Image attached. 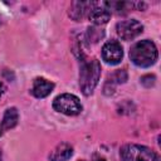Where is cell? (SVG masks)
I'll use <instances>...</instances> for the list:
<instances>
[{"label": "cell", "instance_id": "6da1fadb", "mask_svg": "<svg viewBox=\"0 0 161 161\" xmlns=\"http://www.w3.org/2000/svg\"><path fill=\"white\" fill-rule=\"evenodd\" d=\"M101 78V64L96 58L88 59L82 55L79 70V87L84 96L93 93Z\"/></svg>", "mask_w": 161, "mask_h": 161}, {"label": "cell", "instance_id": "7a4b0ae2", "mask_svg": "<svg viewBox=\"0 0 161 161\" xmlns=\"http://www.w3.org/2000/svg\"><path fill=\"white\" fill-rule=\"evenodd\" d=\"M157 48L153 42L145 39L135 43L130 50V58L137 67L147 68L156 63L157 60Z\"/></svg>", "mask_w": 161, "mask_h": 161}, {"label": "cell", "instance_id": "3957f363", "mask_svg": "<svg viewBox=\"0 0 161 161\" xmlns=\"http://www.w3.org/2000/svg\"><path fill=\"white\" fill-rule=\"evenodd\" d=\"M121 157L122 161H160L153 150L137 143L125 145L121 148Z\"/></svg>", "mask_w": 161, "mask_h": 161}, {"label": "cell", "instance_id": "277c9868", "mask_svg": "<svg viewBox=\"0 0 161 161\" xmlns=\"http://www.w3.org/2000/svg\"><path fill=\"white\" fill-rule=\"evenodd\" d=\"M53 108L67 116H77L82 112V104L77 96L70 93H63L54 98Z\"/></svg>", "mask_w": 161, "mask_h": 161}, {"label": "cell", "instance_id": "5b68a950", "mask_svg": "<svg viewBox=\"0 0 161 161\" xmlns=\"http://www.w3.org/2000/svg\"><path fill=\"white\" fill-rule=\"evenodd\" d=\"M116 30L121 39L132 40L142 33L143 25L136 19H128V20H122V21L117 23Z\"/></svg>", "mask_w": 161, "mask_h": 161}, {"label": "cell", "instance_id": "8992f818", "mask_svg": "<svg viewBox=\"0 0 161 161\" xmlns=\"http://www.w3.org/2000/svg\"><path fill=\"white\" fill-rule=\"evenodd\" d=\"M123 49L117 40H109L102 47V59L111 65L118 64L122 60Z\"/></svg>", "mask_w": 161, "mask_h": 161}, {"label": "cell", "instance_id": "52a82bcc", "mask_svg": "<svg viewBox=\"0 0 161 161\" xmlns=\"http://www.w3.org/2000/svg\"><path fill=\"white\" fill-rule=\"evenodd\" d=\"M96 4L93 1H74L69 8V16L75 21H80L84 16H88Z\"/></svg>", "mask_w": 161, "mask_h": 161}, {"label": "cell", "instance_id": "ba28073f", "mask_svg": "<svg viewBox=\"0 0 161 161\" xmlns=\"http://www.w3.org/2000/svg\"><path fill=\"white\" fill-rule=\"evenodd\" d=\"M53 89H54V83L53 82H50V80H48L43 77H38L33 80L30 93L36 98H44V97L49 96Z\"/></svg>", "mask_w": 161, "mask_h": 161}, {"label": "cell", "instance_id": "9c48e42d", "mask_svg": "<svg viewBox=\"0 0 161 161\" xmlns=\"http://www.w3.org/2000/svg\"><path fill=\"white\" fill-rule=\"evenodd\" d=\"M127 80V72L125 69H117L116 72H113L112 74L108 75L107 78V82L104 84V94L109 96V94H113L114 92V87L117 84H121V83H125Z\"/></svg>", "mask_w": 161, "mask_h": 161}, {"label": "cell", "instance_id": "30bf717a", "mask_svg": "<svg viewBox=\"0 0 161 161\" xmlns=\"http://www.w3.org/2000/svg\"><path fill=\"white\" fill-rule=\"evenodd\" d=\"M88 19L94 25H103V24L108 23V20L111 19V13H109V10H107L103 6V4H101V5L96 4L93 6V9L89 11Z\"/></svg>", "mask_w": 161, "mask_h": 161}, {"label": "cell", "instance_id": "8fae6325", "mask_svg": "<svg viewBox=\"0 0 161 161\" xmlns=\"http://www.w3.org/2000/svg\"><path fill=\"white\" fill-rule=\"evenodd\" d=\"M73 155V147L67 143V142H62L59 143L49 155V160L50 161H67L72 157Z\"/></svg>", "mask_w": 161, "mask_h": 161}, {"label": "cell", "instance_id": "7c38bea8", "mask_svg": "<svg viewBox=\"0 0 161 161\" xmlns=\"http://www.w3.org/2000/svg\"><path fill=\"white\" fill-rule=\"evenodd\" d=\"M102 4L107 10H109V13L113 11L116 14H126L133 8V3L130 1H106Z\"/></svg>", "mask_w": 161, "mask_h": 161}, {"label": "cell", "instance_id": "4fadbf2b", "mask_svg": "<svg viewBox=\"0 0 161 161\" xmlns=\"http://www.w3.org/2000/svg\"><path fill=\"white\" fill-rule=\"evenodd\" d=\"M19 121V113L18 109L15 107H10L5 111L4 117H3V122H1V127L3 130H10L14 128L18 125Z\"/></svg>", "mask_w": 161, "mask_h": 161}, {"label": "cell", "instance_id": "5bb4252c", "mask_svg": "<svg viewBox=\"0 0 161 161\" xmlns=\"http://www.w3.org/2000/svg\"><path fill=\"white\" fill-rule=\"evenodd\" d=\"M103 36H104V31L102 29L96 28V26H89L88 30H87V39L92 43L99 42Z\"/></svg>", "mask_w": 161, "mask_h": 161}, {"label": "cell", "instance_id": "9a60e30c", "mask_svg": "<svg viewBox=\"0 0 161 161\" xmlns=\"http://www.w3.org/2000/svg\"><path fill=\"white\" fill-rule=\"evenodd\" d=\"M155 80H156V78H155L153 74H146V75H143L141 78V83L145 87H147V88H150L151 86H153L155 84Z\"/></svg>", "mask_w": 161, "mask_h": 161}, {"label": "cell", "instance_id": "2e32d148", "mask_svg": "<svg viewBox=\"0 0 161 161\" xmlns=\"http://www.w3.org/2000/svg\"><path fill=\"white\" fill-rule=\"evenodd\" d=\"M4 91H5V87H4V84L0 82V98H1V96H3V93H4Z\"/></svg>", "mask_w": 161, "mask_h": 161}, {"label": "cell", "instance_id": "e0dca14e", "mask_svg": "<svg viewBox=\"0 0 161 161\" xmlns=\"http://www.w3.org/2000/svg\"><path fill=\"white\" fill-rule=\"evenodd\" d=\"M94 161H106V158H103V157H98V158H96Z\"/></svg>", "mask_w": 161, "mask_h": 161}, {"label": "cell", "instance_id": "ac0fdd59", "mask_svg": "<svg viewBox=\"0 0 161 161\" xmlns=\"http://www.w3.org/2000/svg\"><path fill=\"white\" fill-rule=\"evenodd\" d=\"M0 161H1V151H0Z\"/></svg>", "mask_w": 161, "mask_h": 161}, {"label": "cell", "instance_id": "d6986e66", "mask_svg": "<svg viewBox=\"0 0 161 161\" xmlns=\"http://www.w3.org/2000/svg\"><path fill=\"white\" fill-rule=\"evenodd\" d=\"M0 136H1V130H0Z\"/></svg>", "mask_w": 161, "mask_h": 161}, {"label": "cell", "instance_id": "ffe728a7", "mask_svg": "<svg viewBox=\"0 0 161 161\" xmlns=\"http://www.w3.org/2000/svg\"><path fill=\"white\" fill-rule=\"evenodd\" d=\"M79 161H84V160H79Z\"/></svg>", "mask_w": 161, "mask_h": 161}]
</instances>
